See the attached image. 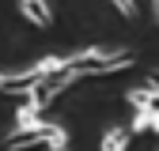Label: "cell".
Here are the masks:
<instances>
[{"mask_svg":"<svg viewBox=\"0 0 159 151\" xmlns=\"http://www.w3.org/2000/svg\"><path fill=\"white\" fill-rule=\"evenodd\" d=\"M49 151H65V147H49Z\"/></svg>","mask_w":159,"mask_h":151,"instance_id":"cell-10","label":"cell"},{"mask_svg":"<svg viewBox=\"0 0 159 151\" xmlns=\"http://www.w3.org/2000/svg\"><path fill=\"white\" fill-rule=\"evenodd\" d=\"M136 57L129 49H84V53H76L68 57V64L76 76H106V72H121V68H133Z\"/></svg>","mask_w":159,"mask_h":151,"instance_id":"cell-1","label":"cell"},{"mask_svg":"<svg viewBox=\"0 0 159 151\" xmlns=\"http://www.w3.org/2000/svg\"><path fill=\"white\" fill-rule=\"evenodd\" d=\"M148 87H155V91H159V68H155V72H148Z\"/></svg>","mask_w":159,"mask_h":151,"instance_id":"cell-8","label":"cell"},{"mask_svg":"<svg viewBox=\"0 0 159 151\" xmlns=\"http://www.w3.org/2000/svg\"><path fill=\"white\" fill-rule=\"evenodd\" d=\"M129 147V132L125 128H110L102 136V151H125Z\"/></svg>","mask_w":159,"mask_h":151,"instance_id":"cell-6","label":"cell"},{"mask_svg":"<svg viewBox=\"0 0 159 151\" xmlns=\"http://www.w3.org/2000/svg\"><path fill=\"white\" fill-rule=\"evenodd\" d=\"M125 98H129L133 110H159V91L155 87H133V91H125Z\"/></svg>","mask_w":159,"mask_h":151,"instance_id":"cell-4","label":"cell"},{"mask_svg":"<svg viewBox=\"0 0 159 151\" xmlns=\"http://www.w3.org/2000/svg\"><path fill=\"white\" fill-rule=\"evenodd\" d=\"M38 113H42V106H38V98L27 91V98L15 106V125H34V121H38Z\"/></svg>","mask_w":159,"mask_h":151,"instance_id":"cell-5","label":"cell"},{"mask_svg":"<svg viewBox=\"0 0 159 151\" xmlns=\"http://www.w3.org/2000/svg\"><path fill=\"white\" fill-rule=\"evenodd\" d=\"M34 144H46V147H65V144H68V132H65L61 125L34 121V125H15L8 136H4V147H8V151H23V147H34Z\"/></svg>","mask_w":159,"mask_h":151,"instance_id":"cell-2","label":"cell"},{"mask_svg":"<svg viewBox=\"0 0 159 151\" xmlns=\"http://www.w3.org/2000/svg\"><path fill=\"white\" fill-rule=\"evenodd\" d=\"M19 15L30 19L34 27H49L53 23V8L46 4V0H19Z\"/></svg>","mask_w":159,"mask_h":151,"instance_id":"cell-3","label":"cell"},{"mask_svg":"<svg viewBox=\"0 0 159 151\" xmlns=\"http://www.w3.org/2000/svg\"><path fill=\"white\" fill-rule=\"evenodd\" d=\"M155 23H159V0H155Z\"/></svg>","mask_w":159,"mask_h":151,"instance_id":"cell-9","label":"cell"},{"mask_svg":"<svg viewBox=\"0 0 159 151\" xmlns=\"http://www.w3.org/2000/svg\"><path fill=\"white\" fill-rule=\"evenodd\" d=\"M110 4L121 11V15H136V4H133V0H110Z\"/></svg>","mask_w":159,"mask_h":151,"instance_id":"cell-7","label":"cell"}]
</instances>
